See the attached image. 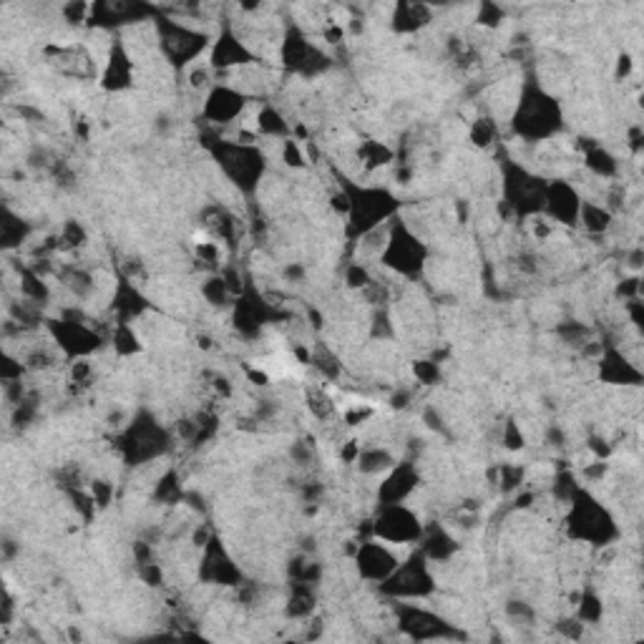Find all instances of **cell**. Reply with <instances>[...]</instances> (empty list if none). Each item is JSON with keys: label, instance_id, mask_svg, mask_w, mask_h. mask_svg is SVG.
Here are the masks:
<instances>
[{"label": "cell", "instance_id": "16", "mask_svg": "<svg viewBox=\"0 0 644 644\" xmlns=\"http://www.w3.org/2000/svg\"><path fill=\"white\" fill-rule=\"evenodd\" d=\"M471 139L478 144V147H488L491 144V139H493V129H491V123L488 121H476V126H473V134H471Z\"/></svg>", "mask_w": 644, "mask_h": 644}, {"label": "cell", "instance_id": "9", "mask_svg": "<svg viewBox=\"0 0 644 644\" xmlns=\"http://www.w3.org/2000/svg\"><path fill=\"white\" fill-rule=\"evenodd\" d=\"M579 214H581V222H584V227L592 229V232H602V229H607V224H609V211H604L602 206L581 204Z\"/></svg>", "mask_w": 644, "mask_h": 644}, {"label": "cell", "instance_id": "13", "mask_svg": "<svg viewBox=\"0 0 644 644\" xmlns=\"http://www.w3.org/2000/svg\"><path fill=\"white\" fill-rule=\"evenodd\" d=\"M282 161L287 166H292V169H302L305 166V154L297 147V141L290 139L282 144Z\"/></svg>", "mask_w": 644, "mask_h": 644}, {"label": "cell", "instance_id": "12", "mask_svg": "<svg viewBox=\"0 0 644 644\" xmlns=\"http://www.w3.org/2000/svg\"><path fill=\"white\" fill-rule=\"evenodd\" d=\"M586 166L592 171H597L599 176H612L617 169L614 159H612L607 151H602V149H594V151L586 154Z\"/></svg>", "mask_w": 644, "mask_h": 644}, {"label": "cell", "instance_id": "1", "mask_svg": "<svg viewBox=\"0 0 644 644\" xmlns=\"http://www.w3.org/2000/svg\"><path fill=\"white\" fill-rule=\"evenodd\" d=\"M375 533L390 544H403V541L421 539L423 528L418 526V519L408 509H403L400 504H388L375 524Z\"/></svg>", "mask_w": 644, "mask_h": 644}, {"label": "cell", "instance_id": "4", "mask_svg": "<svg viewBox=\"0 0 644 644\" xmlns=\"http://www.w3.org/2000/svg\"><path fill=\"white\" fill-rule=\"evenodd\" d=\"M541 206H546L549 214H554V217L562 219V222H566V224H574L576 214H579V209H581L576 194L571 192V187H566V184H557V187L544 189V204Z\"/></svg>", "mask_w": 644, "mask_h": 644}, {"label": "cell", "instance_id": "15", "mask_svg": "<svg viewBox=\"0 0 644 644\" xmlns=\"http://www.w3.org/2000/svg\"><path fill=\"white\" fill-rule=\"evenodd\" d=\"M91 498H94L96 506H109V501H111V483H106V481H94V488H91Z\"/></svg>", "mask_w": 644, "mask_h": 644}, {"label": "cell", "instance_id": "17", "mask_svg": "<svg viewBox=\"0 0 644 644\" xmlns=\"http://www.w3.org/2000/svg\"><path fill=\"white\" fill-rule=\"evenodd\" d=\"M189 78H192V88H206V86H209V81H211V73H209V68H206V66H204V68H199V66H197V68L192 70V76H189Z\"/></svg>", "mask_w": 644, "mask_h": 644}, {"label": "cell", "instance_id": "10", "mask_svg": "<svg viewBox=\"0 0 644 644\" xmlns=\"http://www.w3.org/2000/svg\"><path fill=\"white\" fill-rule=\"evenodd\" d=\"M259 131L267 136H282L287 134V126H285V121H282V116L275 111V109H262L259 111V121H257Z\"/></svg>", "mask_w": 644, "mask_h": 644}, {"label": "cell", "instance_id": "5", "mask_svg": "<svg viewBox=\"0 0 644 644\" xmlns=\"http://www.w3.org/2000/svg\"><path fill=\"white\" fill-rule=\"evenodd\" d=\"M242 106H244V96H240L237 91H232V88H217V91L209 96L206 113L219 123L232 121V118L242 111Z\"/></svg>", "mask_w": 644, "mask_h": 644}, {"label": "cell", "instance_id": "8", "mask_svg": "<svg viewBox=\"0 0 644 644\" xmlns=\"http://www.w3.org/2000/svg\"><path fill=\"white\" fill-rule=\"evenodd\" d=\"M307 408L312 410V416L317 418V421H328L330 416H333V400L328 398V392H322L320 388H312V390H307Z\"/></svg>", "mask_w": 644, "mask_h": 644}, {"label": "cell", "instance_id": "18", "mask_svg": "<svg viewBox=\"0 0 644 644\" xmlns=\"http://www.w3.org/2000/svg\"><path fill=\"white\" fill-rule=\"evenodd\" d=\"M413 370H416V375L421 378L423 383H433L435 378H438V370L433 368V363H423L421 360V363H416V368Z\"/></svg>", "mask_w": 644, "mask_h": 644}, {"label": "cell", "instance_id": "6", "mask_svg": "<svg viewBox=\"0 0 644 644\" xmlns=\"http://www.w3.org/2000/svg\"><path fill=\"white\" fill-rule=\"evenodd\" d=\"M249 61V53H247V48L242 46V41H237L235 35L224 33L222 38H219L217 48H214V61H211V68H229V66H240V63H247Z\"/></svg>", "mask_w": 644, "mask_h": 644}, {"label": "cell", "instance_id": "2", "mask_svg": "<svg viewBox=\"0 0 644 644\" xmlns=\"http://www.w3.org/2000/svg\"><path fill=\"white\" fill-rule=\"evenodd\" d=\"M51 333L68 355H86V352L96 350L101 342L99 335L91 333L86 325H81V322H70V320L53 322Z\"/></svg>", "mask_w": 644, "mask_h": 644}, {"label": "cell", "instance_id": "7", "mask_svg": "<svg viewBox=\"0 0 644 644\" xmlns=\"http://www.w3.org/2000/svg\"><path fill=\"white\" fill-rule=\"evenodd\" d=\"M357 461H360V471L363 473H380V471L390 469L392 458L383 448H365V451H360Z\"/></svg>", "mask_w": 644, "mask_h": 644}, {"label": "cell", "instance_id": "14", "mask_svg": "<svg viewBox=\"0 0 644 644\" xmlns=\"http://www.w3.org/2000/svg\"><path fill=\"white\" fill-rule=\"evenodd\" d=\"M599 617H602V604H599V599L592 597V594L581 599V619L597 621Z\"/></svg>", "mask_w": 644, "mask_h": 644}, {"label": "cell", "instance_id": "3", "mask_svg": "<svg viewBox=\"0 0 644 644\" xmlns=\"http://www.w3.org/2000/svg\"><path fill=\"white\" fill-rule=\"evenodd\" d=\"M357 564H360V571L363 576L375 581H385L390 579V574L395 571V559L392 554L385 549L383 544H363L360 546V554H357Z\"/></svg>", "mask_w": 644, "mask_h": 644}, {"label": "cell", "instance_id": "11", "mask_svg": "<svg viewBox=\"0 0 644 644\" xmlns=\"http://www.w3.org/2000/svg\"><path fill=\"white\" fill-rule=\"evenodd\" d=\"M360 156L365 159V166H383L388 164L392 159V151L388 147H383V144H378V141H368L363 147V151H360Z\"/></svg>", "mask_w": 644, "mask_h": 644}]
</instances>
